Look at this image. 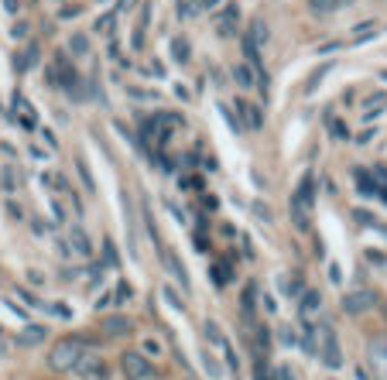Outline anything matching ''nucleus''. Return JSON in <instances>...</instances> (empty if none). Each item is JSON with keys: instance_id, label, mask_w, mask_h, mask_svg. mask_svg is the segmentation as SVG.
I'll list each match as a JSON object with an SVG mask.
<instances>
[{"instance_id": "19", "label": "nucleus", "mask_w": 387, "mask_h": 380, "mask_svg": "<svg viewBox=\"0 0 387 380\" xmlns=\"http://www.w3.org/2000/svg\"><path fill=\"white\" fill-rule=\"evenodd\" d=\"M329 72H332V65H319V69H315V72H312V76L305 79V96L315 93V89H319V82L329 76Z\"/></svg>"}, {"instance_id": "10", "label": "nucleus", "mask_w": 387, "mask_h": 380, "mask_svg": "<svg viewBox=\"0 0 387 380\" xmlns=\"http://www.w3.org/2000/svg\"><path fill=\"white\" fill-rule=\"evenodd\" d=\"M236 21H240V11H236V4H227V11L219 14V24H216V31H219L223 38H230V35H236Z\"/></svg>"}, {"instance_id": "28", "label": "nucleus", "mask_w": 387, "mask_h": 380, "mask_svg": "<svg viewBox=\"0 0 387 380\" xmlns=\"http://www.w3.org/2000/svg\"><path fill=\"white\" fill-rule=\"evenodd\" d=\"M0 182H4V189H7V192H14V189H18V171L4 168V171H0Z\"/></svg>"}, {"instance_id": "45", "label": "nucleus", "mask_w": 387, "mask_h": 380, "mask_svg": "<svg viewBox=\"0 0 387 380\" xmlns=\"http://www.w3.org/2000/svg\"><path fill=\"white\" fill-rule=\"evenodd\" d=\"M381 315H384V322H387V298L381 302Z\"/></svg>"}, {"instance_id": "22", "label": "nucleus", "mask_w": 387, "mask_h": 380, "mask_svg": "<svg viewBox=\"0 0 387 380\" xmlns=\"http://www.w3.org/2000/svg\"><path fill=\"white\" fill-rule=\"evenodd\" d=\"M172 55H175V62H182V65H185L189 55H192V52H189V38H175L172 41Z\"/></svg>"}, {"instance_id": "20", "label": "nucleus", "mask_w": 387, "mask_h": 380, "mask_svg": "<svg viewBox=\"0 0 387 380\" xmlns=\"http://www.w3.org/2000/svg\"><path fill=\"white\" fill-rule=\"evenodd\" d=\"M319 302H322V298H319V291H315V288H309V291L302 295V305H298V308H302V315H312V312H319Z\"/></svg>"}, {"instance_id": "25", "label": "nucleus", "mask_w": 387, "mask_h": 380, "mask_svg": "<svg viewBox=\"0 0 387 380\" xmlns=\"http://www.w3.org/2000/svg\"><path fill=\"white\" fill-rule=\"evenodd\" d=\"M69 52H72V55H86V52H89V38H86V35H72V38H69Z\"/></svg>"}, {"instance_id": "37", "label": "nucleus", "mask_w": 387, "mask_h": 380, "mask_svg": "<svg viewBox=\"0 0 387 380\" xmlns=\"http://www.w3.org/2000/svg\"><path fill=\"white\" fill-rule=\"evenodd\" d=\"M254 380H271V377H268V367H264V363H257V367H254Z\"/></svg>"}, {"instance_id": "33", "label": "nucleus", "mask_w": 387, "mask_h": 380, "mask_svg": "<svg viewBox=\"0 0 387 380\" xmlns=\"http://www.w3.org/2000/svg\"><path fill=\"white\" fill-rule=\"evenodd\" d=\"M370 349H374V357H381V360H387V340H384V336L370 342Z\"/></svg>"}, {"instance_id": "39", "label": "nucleus", "mask_w": 387, "mask_h": 380, "mask_svg": "<svg viewBox=\"0 0 387 380\" xmlns=\"http://www.w3.org/2000/svg\"><path fill=\"white\" fill-rule=\"evenodd\" d=\"M202 210H206V212H216V210H219V202H216L213 195H206V199H202Z\"/></svg>"}, {"instance_id": "44", "label": "nucleus", "mask_w": 387, "mask_h": 380, "mask_svg": "<svg viewBox=\"0 0 387 380\" xmlns=\"http://www.w3.org/2000/svg\"><path fill=\"white\" fill-rule=\"evenodd\" d=\"M4 7H7L11 14H18V0H4Z\"/></svg>"}, {"instance_id": "43", "label": "nucleus", "mask_w": 387, "mask_h": 380, "mask_svg": "<svg viewBox=\"0 0 387 380\" xmlns=\"http://www.w3.org/2000/svg\"><path fill=\"white\" fill-rule=\"evenodd\" d=\"M219 0H199V11H209V7H216Z\"/></svg>"}, {"instance_id": "38", "label": "nucleus", "mask_w": 387, "mask_h": 380, "mask_svg": "<svg viewBox=\"0 0 387 380\" xmlns=\"http://www.w3.org/2000/svg\"><path fill=\"white\" fill-rule=\"evenodd\" d=\"M192 244H195V250H206V247H209V240H206L202 233H192Z\"/></svg>"}, {"instance_id": "2", "label": "nucleus", "mask_w": 387, "mask_h": 380, "mask_svg": "<svg viewBox=\"0 0 387 380\" xmlns=\"http://www.w3.org/2000/svg\"><path fill=\"white\" fill-rule=\"evenodd\" d=\"M120 374L127 380H158V370L155 360L151 357H144V353H137V349H127L124 357H120Z\"/></svg>"}, {"instance_id": "7", "label": "nucleus", "mask_w": 387, "mask_h": 380, "mask_svg": "<svg viewBox=\"0 0 387 380\" xmlns=\"http://www.w3.org/2000/svg\"><path fill=\"white\" fill-rule=\"evenodd\" d=\"M76 374L86 380H110V367L99 360V357H89V353H82V360L76 363Z\"/></svg>"}, {"instance_id": "5", "label": "nucleus", "mask_w": 387, "mask_h": 380, "mask_svg": "<svg viewBox=\"0 0 387 380\" xmlns=\"http://www.w3.org/2000/svg\"><path fill=\"white\" fill-rule=\"evenodd\" d=\"M377 305H381V295L374 288H353V291L343 295V312L347 315H367Z\"/></svg>"}, {"instance_id": "40", "label": "nucleus", "mask_w": 387, "mask_h": 380, "mask_svg": "<svg viewBox=\"0 0 387 380\" xmlns=\"http://www.w3.org/2000/svg\"><path fill=\"white\" fill-rule=\"evenodd\" d=\"M28 31H31V28H28V24H24V21H21V24H14V31H11V35H14V38H24V35H28Z\"/></svg>"}, {"instance_id": "41", "label": "nucleus", "mask_w": 387, "mask_h": 380, "mask_svg": "<svg viewBox=\"0 0 387 380\" xmlns=\"http://www.w3.org/2000/svg\"><path fill=\"white\" fill-rule=\"evenodd\" d=\"M110 21H114V14H103V18L97 21V31H107V28H110Z\"/></svg>"}, {"instance_id": "29", "label": "nucleus", "mask_w": 387, "mask_h": 380, "mask_svg": "<svg viewBox=\"0 0 387 380\" xmlns=\"http://www.w3.org/2000/svg\"><path fill=\"white\" fill-rule=\"evenodd\" d=\"M76 168H79V175H82V185H86L89 192H97V182L89 178V168H86V161H82V158L76 161Z\"/></svg>"}, {"instance_id": "14", "label": "nucleus", "mask_w": 387, "mask_h": 380, "mask_svg": "<svg viewBox=\"0 0 387 380\" xmlns=\"http://www.w3.org/2000/svg\"><path fill=\"white\" fill-rule=\"evenodd\" d=\"M38 58H41L38 45H28V48H24V52H21V55L14 58V69H18L21 76H24V72H28V69H31V65H38Z\"/></svg>"}, {"instance_id": "12", "label": "nucleus", "mask_w": 387, "mask_h": 380, "mask_svg": "<svg viewBox=\"0 0 387 380\" xmlns=\"http://www.w3.org/2000/svg\"><path fill=\"white\" fill-rule=\"evenodd\" d=\"M347 4H353V0H309V11L315 18H329L336 11H343Z\"/></svg>"}, {"instance_id": "11", "label": "nucleus", "mask_w": 387, "mask_h": 380, "mask_svg": "<svg viewBox=\"0 0 387 380\" xmlns=\"http://www.w3.org/2000/svg\"><path fill=\"white\" fill-rule=\"evenodd\" d=\"M247 41H251L254 48H264V45L271 41V28H268V24H264L261 18H254L251 28H247Z\"/></svg>"}, {"instance_id": "6", "label": "nucleus", "mask_w": 387, "mask_h": 380, "mask_svg": "<svg viewBox=\"0 0 387 380\" xmlns=\"http://www.w3.org/2000/svg\"><path fill=\"white\" fill-rule=\"evenodd\" d=\"M131 332H134V322L120 312H110L99 319V336H107V340H127Z\"/></svg>"}, {"instance_id": "30", "label": "nucleus", "mask_w": 387, "mask_h": 380, "mask_svg": "<svg viewBox=\"0 0 387 380\" xmlns=\"http://www.w3.org/2000/svg\"><path fill=\"white\" fill-rule=\"evenodd\" d=\"M281 285H285V295H295V291H298V285H302V278H295V274H285V278H281Z\"/></svg>"}, {"instance_id": "13", "label": "nucleus", "mask_w": 387, "mask_h": 380, "mask_svg": "<svg viewBox=\"0 0 387 380\" xmlns=\"http://www.w3.org/2000/svg\"><path fill=\"white\" fill-rule=\"evenodd\" d=\"M48 340V329H45V325H24V329H21V346H38V342H45Z\"/></svg>"}, {"instance_id": "23", "label": "nucleus", "mask_w": 387, "mask_h": 380, "mask_svg": "<svg viewBox=\"0 0 387 380\" xmlns=\"http://www.w3.org/2000/svg\"><path fill=\"white\" fill-rule=\"evenodd\" d=\"M103 267H120V257H116V247L114 240H103V261H99Z\"/></svg>"}, {"instance_id": "32", "label": "nucleus", "mask_w": 387, "mask_h": 380, "mask_svg": "<svg viewBox=\"0 0 387 380\" xmlns=\"http://www.w3.org/2000/svg\"><path fill=\"white\" fill-rule=\"evenodd\" d=\"M219 114L227 116V124H230V131H233V134H240V131H244V127H240V120H236V116H233L230 110H227V107H223V103H219Z\"/></svg>"}, {"instance_id": "26", "label": "nucleus", "mask_w": 387, "mask_h": 380, "mask_svg": "<svg viewBox=\"0 0 387 380\" xmlns=\"http://www.w3.org/2000/svg\"><path fill=\"white\" fill-rule=\"evenodd\" d=\"M240 305H244V312H247V315H254V305H257V285H254V281L244 288V302H240Z\"/></svg>"}, {"instance_id": "21", "label": "nucleus", "mask_w": 387, "mask_h": 380, "mask_svg": "<svg viewBox=\"0 0 387 380\" xmlns=\"http://www.w3.org/2000/svg\"><path fill=\"white\" fill-rule=\"evenodd\" d=\"M161 298H165V302L172 305L175 312H185V298H182V295H178V291H175L172 285H165V288H161Z\"/></svg>"}, {"instance_id": "42", "label": "nucleus", "mask_w": 387, "mask_h": 380, "mask_svg": "<svg viewBox=\"0 0 387 380\" xmlns=\"http://www.w3.org/2000/svg\"><path fill=\"white\" fill-rule=\"evenodd\" d=\"M76 14H79V7H62V14H58V18L69 21V18H76Z\"/></svg>"}, {"instance_id": "27", "label": "nucleus", "mask_w": 387, "mask_h": 380, "mask_svg": "<svg viewBox=\"0 0 387 380\" xmlns=\"http://www.w3.org/2000/svg\"><path fill=\"white\" fill-rule=\"evenodd\" d=\"M326 127H329V134L336 137V141H347V127H343V120L329 116V120H326Z\"/></svg>"}, {"instance_id": "1", "label": "nucleus", "mask_w": 387, "mask_h": 380, "mask_svg": "<svg viewBox=\"0 0 387 380\" xmlns=\"http://www.w3.org/2000/svg\"><path fill=\"white\" fill-rule=\"evenodd\" d=\"M89 349V336H65L48 349V370L52 374H72L82 353Z\"/></svg>"}, {"instance_id": "16", "label": "nucleus", "mask_w": 387, "mask_h": 380, "mask_svg": "<svg viewBox=\"0 0 387 380\" xmlns=\"http://www.w3.org/2000/svg\"><path fill=\"white\" fill-rule=\"evenodd\" d=\"M69 240H72V254H79V257H89V237H86V229L82 227H72L69 229Z\"/></svg>"}, {"instance_id": "36", "label": "nucleus", "mask_w": 387, "mask_h": 380, "mask_svg": "<svg viewBox=\"0 0 387 380\" xmlns=\"http://www.w3.org/2000/svg\"><path fill=\"white\" fill-rule=\"evenodd\" d=\"M120 291H116V302H127V298H131V285H127V281H120Z\"/></svg>"}, {"instance_id": "31", "label": "nucleus", "mask_w": 387, "mask_h": 380, "mask_svg": "<svg viewBox=\"0 0 387 380\" xmlns=\"http://www.w3.org/2000/svg\"><path fill=\"white\" fill-rule=\"evenodd\" d=\"M182 185H185V189L202 192V185H206V182H202V175H185V178H182Z\"/></svg>"}, {"instance_id": "4", "label": "nucleus", "mask_w": 387, "mask_h": 380, "mask_svg": "<svg viewBox=\"0 0 387 380\" xmlns=\"http://www.w3.org/2000/svg\"><path fill=\"white\" fill-rule=\"evenodd\" d=\"M315 353L322 357V363L329 367V370H339V363H343V353H339V342H336V332H332L329 325L322 322L315 329Z\"/></svg>"}, {"instance_id": "46", "label": "nucleus", "mask_w": 387, "mask_h": 380, "mask_svg": "<svg viewBox=\"0 0 387 380\" xmlns=\"http://www.w3.org/2000/svg\"><path fill=\"white\" fill-rule=\"evenodd\" d=\"M381 79H384V82H387V69H384V72H381Z\"/></svg>"}, {"instance_id": "15", "label": "nucleus", "mask_w": 387, "mask_h": 380, "mask_svg": "<svg viewBox=\"0 0 387 380\" xmlns=\"http://www.w3.org/2000/svg\"><path fill=\"white\" fill-rule=\"evenodd\" d=\"M353 178H356V192H360V195H377V182H374V171L356 168V171H353Z\"/></svg>"}, {"instance_id": "35", "label": "nucleus", "mask_w": 387, "mask_h": 380, "mask_svg": "<svg viewBox=\"0 0 387 380\" xmlns=\"http://www.w3.org/2000/svg\"><path fill=\"white\" fill-rule=\"evenodd\" d=\"M274 380H295V374H291V367H278V370H271Z\"/></svg>"}, {"instance_id": "34", "label": "nucleus", "mask_w": 387, "mask_h": 380, "mask_svg": "<svg viewBox=\"0 0 387 380\" xmlns=\"http://www.w3.org/2000/svg\"><path fill=\"white\" fill-rule=\"evenodd\" d=\"M367 261L374 267H387V254H381V250H367Z\"/></svg>"}, {"instance_id": "18", "label": "nucleus", "mask_w": 387, "mask_h": 380, "mask_svg": "<svg viewBox=\"0 0 387 380\" xmlns=\"http://www.w3.org/2000/svg\"><path fill=\"white\" fill-rule=\"evenodd\" d=\"M233 79H236V86H244V89H254V82H257V72H254L251 65H233Z\"/></svg>"}, {"instance_id": "24", "label": "nucleus", "mask_w": 387, "mask_h": 380, "mask_svg": "<svg viewBox=\"0 0 387 380\" xmlns=\"http://www.w3.org/2000/svg\"><path fill=\"white\" fill-rule=\"evenodd\" d=\"M202 332H206V340L213 342V346H219V349L227 346V336H223V332L216 329V322H206V325H202Z\"/></svg>"}, {"instance_id": "8", "label": "nucleus", "mask_w": 387, "mask_h": 380, "mask_svg": "<svg viewBox=\"0 0 387 380\" xmlns=\"http://www.w3.org/2000/svg\"><path fill=\"white\" fill-rule=\"evenodd\" d=\"M236 110H240V127H251V131H261L264 127V114H261V107H254L251 99H236Z\"/></svg>"}, {"instance_id": "9", "label": "nucleus", "mask_w": 387, "mask_h": 380, "mask_svg": "<svg viewBox=\"0 0 387 380\" xmlns=\"http://www.w3.org/2000/svg\"><path fill=\"white\" fill-rule=\"evenodd\" d=\"M11 116L18 120L24 131H35V127H38V114H35V107H28V103L21 99V93H14V107H11Z\"/></svg>"}, {"instance_id": "17", "label": "nucleus", "mask_w": 387, "mask_h": 380, "mask_svg": "<svg viewBox=\"0 0 387 380\" xmlns=\"http://www.w3.org/2000/svg\"><path fill=\"white\" fill-rule=\"evenodd\" d=\"M209 274H213V285H216V288L230 285V281H233V264H230V261H216Z\"/></svg>"}, {"instance_id": "3", "label": "nucleus", "mask_w": 387, "mask_h": 380, "mask_svg": "<svg viewBox=\"0 0 387 380\" xmlns=\"http://www.w3.org/2000/svg\"><path fill=\"white\" fill-rule=\"evenodd\" d=\"M48 82L58 86V89H65V93H72V99H82V96H79V72L69 65V58H62V55L52 58V65H48Z\"/></svg>"}]
</instances>
